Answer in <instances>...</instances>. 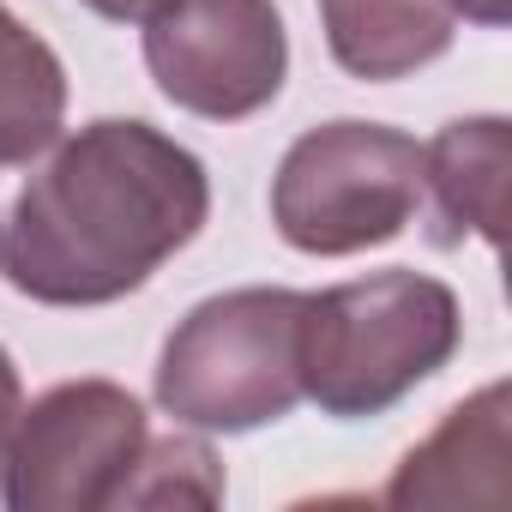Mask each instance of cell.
Wrapping results in <instances>:
<instances>
[{
	"mask_svg": "<svg viewBox=\"0 0 512 512\" xmlns=\"http://www.w3.org/2000/svg\"><path fill=\"white\" fill-rule=\"evenodd\" d=\"M223 470L205 440L193 434H151L115 506H217Z\"/></svg>",
	"mask_w": 512,
	"mask_h": 512,
	"instance_id": "8fae6325",
	"label": "cell"
},
{
	"mask_svg": "<svg viewBox=\"0 0 512 512\" xmlns=\"http://www.w3.org/2000/svg\"><path fill=\"white\" fill-rule=\"evenodd\" d=\"M145 404L115 380H61L19 404L0 446V500L13 512H97L115 506L139 452Z\"/></svg>",
	"mask_w": 512,
	"mask_h": 512,
	"instance_id": "5b68a950",
	"label": "cell"
},
{
	"mask_svg": "<svg viewBox=\"0 0 512 512\" xmlns=\"http://www.w3.org/2000/svg\"><path fill=\"white\" fill-rule=\"evenodd\" d=\"M422 211V145L380 121H326L302 133L272 175V223L290 247L344 260L404 235Z\"/></svg>",
	"mask_w": 512,
	"mask_h": 512,
	"instance_id": "277c9868",
	"label": "cell"
},
{
	"mask_svg": "<svg viewBox=\"0 0 512 512\" xmlns=\"http://www.w3.org/2000/svg\"><path fill=\"white\" fill-rule=\"evenodd\" d=\"M67 121V73L61 55L7 13L0 0V169L43 151Z\"/></svg>",
	"mask_w": 512,
	"mask_h": 512,
	"instance_id": "30bf717a",
	"label": "cell"
},
{
	"mask_svg": "<svg viewBox=\"0 0 512 512\" xmlns=\"http://www.w3.org/2000/svg\"><path fill=\"white\" fill-rule=\"evenodd\" d=\"M145 67L175 109L247 121L284 91V13L272 0H163L145 13Z\"/></svg>",
	"mask_w": 512,
	"mask_h": 512,
	"instance_id": "8992f818",
	"label": "cell"
},
{
	"mask_svg": "<svg viewBox=\"0 0 512 512\" xmlns=\"http://www.w3.org/2000/svg\"><path fill=\"white\" fill-rule=\"evenodd\" d=\"M506 386H482L476 398L452 404L446 422L404 452L386 506H506L512 500V434H506Z\"/></svg>",
	"mask_w": 512,
	"mask_h": 512,
	"instance_id": "52a82bcc",
	"label": "cell"
},
{
	"mask_svg": "<svg viewBox=\"0 0 512 512\" xmlns=\"http://www.w3.org/2000/svg\"><path fill=\"white\" fill-rule=\"evenodd\" d=\"M205 211V163L109 115L0 169V278L43 308H103L175 260Z\"/></svg>",
	"mask_w": 512,
	"mask_h": 512,
	"instance_id": "6da1fadb",
	"label": "cell"
},
{
	"mask_svg": "<svg viewBox=\"0 0 512 512\" xmlns=\"http://www.w3.org/2000/svg\"><path fill=\"white\" fill-rule=\"evenodd\" d=\"M302 290L199 302L157 356V404L199 434H247L302 404Z\"/></svg>",
	"mask_w": 512,
	"mask_h": 512,
	"instance_id": "3957f363",
	"label": "cell"
},
{
	"mask_svg": "<svg viewBox=\"0 0 512 512\" xmlns=\"http://www.w3.org/2000/svg\"><path fill=\"white\" fill-rule=\"evenodd\" d=\"M19 404H25V392H19V368H13L7 350H0V446H7V434H13Z\"/></svg>",
	"mask_w": 512,
	"mask_h": 512,
	"instance_id": "7c38bea8",
	"label": "cell"
},
{
	"mask_svg": "<svg viewBox=\"0 0 512 512\" xmlns=\"http://www.w3.org/2000/svg\"><path fill=\"white\" fill-rule=\"evenodd\" d=\"M326 49L350 79L386 85L452 49V0H320Z\"/></svg>",
	"mask_w": 512,
	"mask_h": 512,
	"instance_id": "ba28073f",
	"label": "cell"
},
{
	"mask_svg": "<svg viewBox=\"0 0 512 512\" xmlns=\"http://www.w3.org/2000/svg\"><path fill=\"white\" fill-rule=\"evenodd\" d=\"M458 296L410 266L302 296V398L326 416H380L458 350Z\"/></svg>",
	"mask_w": 512,
	"mask_h": 512,
	"instance_id": "7a4b0ae2",
	"label": "cell"
},
{
	"mask_svg": "<svg viewBox=\"0 0 512 512\" xmlns=\"http://www.w3.org/2000/svg\"><path fill=\"white\" fill-rule=\"evenodd\" d=\"M452 13H464V19H476V25H506V0H452Z\"/></svg>",
	"mask_w": 512,
	"mask_h": 512,
	"instance_id": "5bb4252c",
	"label": "cell"
},
{
	"mask_svg": "<svg viewBox=\"0 0 512 512\" xmlns=\"http://www.w3.org/2000/svg\"><path fill=\"white\" fill-rule=\"evenodd\" d=\"M506 175H512V133L500 115L452 121L422 145V187H434L440 217L452 235H482L488 247L506 241Z\"/></svg>",
	"mask_w": 512,
	"mask_h": 512,
	"instance_id": "9c48e42d",
	"label": "cell"
},
{
	"mask_svg": "<svg viewBox=\"0 0 512 512\" xmlns=\"http://www.w3.org/2000/svg\"><path fill=\"white\" fill-rule=\"evenodd\" d=\"M85 7L103 13V19H115V25H145V13L163 7V0H85Z\"/></svg>",
	"mask_w": 512,
	"mask_h": 512,
	"instance_id": "4fadbf2b",
	"label": "cell"
}]
</instances>
